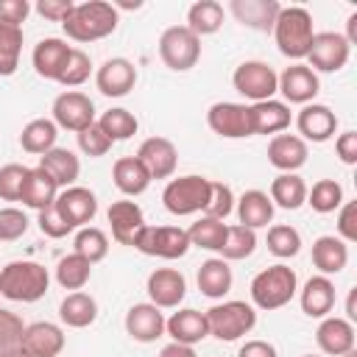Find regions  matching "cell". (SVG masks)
<instances>
[{
	"instance_id": "1",
	"label": "cell",
	"mask_w": 357,
	"mask_h": 357,
	"mask_svg": "<svg viewBox=\"0 0 357 357\" xmlns=\"http://www.w3.org/2000/svg\"><path fill=\"white\" fill-rule=\"evenodd\" d=\"M117 22H120V14L114 8V3H106V0H86V3H75L70 17L61 22L67 39L73 42H98V39H106L109 33L117 31Z\"/></svg>"
},
{
	"instance_id": "2",
	"label": "cell",
	"mask_w": 357,
	"mask_h": 357,
	"mask_svg": "<svg viewBox=\"0 0 357 357\" xmlns=\"http://www.w3.org/2000/svg\"><path fill=\"white\" fill-rule=\"evenodd\" d=\"M50 287V273L33 259H14L0 268V296L20 304L39 301Z\"/></svg>"
},
{
	"instance_id": "3",
	"label": "cell",
	"mask_w": 357,
	"mask_h": 357,
	"mask_svg": "<svg viewBox=\"0 0 357 357\" xmlns=\"http://www.w3.org/2000/svg\"><path fill=\"white\" fill-rule=\"evenodd\" d=\"M248 293H251V307L254 310L273 312V310H282L284 304L293 301V296L298 293V276L290 265L276 262L271 268H262L251 279Z\"/></svg>"
},
{
	"instance_id": "4",
	"label": "cell",
	"mask_w": 357,
	"mask_h": 357,
	"mask_svg": "<svg viewBox=\"0 0 357 357\" xmlns=\"http://www.w3.org/2000/svg\"><path fill=\"white\" fill-rule=\"evenodd\" d=\"M271 33H273L276 47H279L282 56H287L293 61H301V59H307L312 36H315L312 14L307 8H301V6H287V8L282 6Z\"/></svg>"
},
{
	"instance_id": "5",
	"label": "cell",
	"mask_w": 357,
	"mask_h": 357,
	"mask_svg": "<svg viewBox=\"0 0 357 357\" xmlns=\"http://www.w3.org/2000/svg\"><path fill=\"white\" fill-rule=\"evenodd\" d=\"M206 326H209V335L223 340V343H234L240 337H245L254 326H257V310L245 301H220V304H212L206 312Z\"/></svg>"
},
{
	"instance_id": "6",
	"label": "cell",
	"mask_w": 357,
	"mask_h": 357,
	"mask_svg": "<svg viewBox=\"0 0 357 357\" xmlns=\"http://www.w3.org/2000/svg\"><path fill=\"white\" fill-rule=\"evenodd\" d=\"M209 187H212V178L195 176V173L170 178L162 190V204L176 218H187V215H195V212L204 215V206L209 201Z\"/></svg>"
},
{
	"instance_id": "7",
	"label": "cell",
	"mask_w": 357,
	"mask_h": 357,
	"mask_svg": "<svg viewBox=\"0 0 357 357\" xmlns=\"http://www.w3.org/2000/svg\"><path fill=\"white\" fill-rule=\"evenodd\" d=\"M159 59L176 73H187L201 59V39L187 25H170L159 36Z\"/></svg>"
},
{
	"instance_id": "8",
	"label": "cell",
	"mask_w": 357,
	"mask_h": 357,
	"mask_svg": "<svg viewBox=\"0 0 357 357\" xmlns=\"http://www.w3.org/2000/svg\"><path fill=\"white\" fill-rule=\"evenodd\" d=\"M231 84L234 89L259 103V100H271L276 95V86H279V73L268 64V61H259V59H248L243 64H237V70L231 73Z\"/></svg>"
},
{
	"instance_id": "9",
	"label": "cell",
	"mask_w": 357,
	"mask_h": 357,
	"mask_svg": "<svg viewBox=\"0 0 357 357\" xmlns=\"http://www.w3.org/2000/svg\"><path fill=\"white\" fill-rule=\"evenodd\" d=\"M137 251H142L145 257H159V259H181L192 245L187 237V229L181 226H148L139 231Z\"/></svg>"
},
{
	"instance_id": "10",
	"label": "cell",
	"mask_w": 357,
	"mask_h": 357,
	"mask_svg": "<svg viewBox=\"0 0 357 357\" xmlns=\"http://www.w3.org/2000/svg\"><path fill=\"white\" fill-rule=\"evenodd\" d=\"M50 112H53L56 128H64V131H73V134L89 128V126L98 120L92 98L84 95V92H78V89H67V92L56 95Z\"/></svg>"
},
{
	"instance_id": "11",
	"label": "cell",
	"mask_w": 357,
	"mask_h": 357,
	"mask_svg": "<svg viewBox=\"0 0 357 357\" xmlns=\"http://www.w3.org/2000/svg\"><path fill=\"white\" fill-rule=\"evenodd\" d=\"M351 56V45L343 39V33H335V31H321L312 36V45H310V53H307V67L312 73H337L346 67Z\"/></svg>"
},
{
	"instance_id": "12",
	"label": "cell",
	"mask_w": 357,
	"mask_h": 357,
	"mask_svg": "<svg viewBox=\"0 0 357 357\" xmlns=\"http://www.w3.org/2000/svg\"><path fill=\"white\" fill-rule=\"evenodd\" d=\"M145 293L153 307L159 310H178V304L187 296V279L176 268H156L148 273Z\"/></svg>"
},
{
	"instance_id": "13",
	"label": "cell",
	"mask_w": 357,
	"mask_h": 357,
	"mask_svg": "<svg viewBox=\"0 0 357 357\" xmlns=\"http://www.w3.org/2000/svg\"><path fill=\"white\" fill-rule=\"evenodd\" d=\"M209 128L223 137V139H243L251 137V120H248V106L234 103V100H218L206 112Z\"/></svg>"
},
{
	"instance_id": "14",
	"label": "cell",
	"mask_w": 357,
	"mask_h": 357,
	"mask_svg": "<svg viewBox=\"0 0 357 357\" xmlns=\"http://www.w3.org/2000/svg\"><path fill=\"white\" fill-rule=\"evenodd\" d=\"M276 92H282V98L287 103H298V106H307L315 100V95L321 92V78L318 73H312L307 64L296 61L290 67H284L279 73V86Z\"/></svg>"
},
{
	"instance_id": "15",
	"label": "cell",
	"mask_w": 357,
	"mask_h": 357,
	"mask_svg": "<svg viewBox=\"0 0 357 357\" xmlns=\"http://www.w3.org/2000/svg\"><path fill=\"white\" fill-rule=\"evenodd\" d=\"M56 209L59 215L73 226V229H84L95 220L98 215V198L92 190L86 187H67V190H59V198H56Z\"/></svg>"
},
{
	"instance_id": "16",
	"label": "cell",
	"mask_w": 357,
	"mask_h": 357,
	"mask_svg": "<svg viewBox=\"0 0 357 357\" xmlns=\"http://www.w3.org/2000/svg\"><path fill=\"white\" fill-rule=\"evenodd\" d=\"M134 84H137V67L123 56L106 59L95 70V86L106 98H123L134 89Z\"/></svg>"
},
{
	"instance_id": "17",
	"label": "cell",
	"mask_w": 357,
	"mask_h": 357,
	"mask_svg": "<svg viewBox=\"0 0 357 357\" xmlns=\"http://www.w3.org/2000/svg\"><path fill=\"white\" fill-rule=\"evenodd\" d=\"M137 159L145 165L151 181L153 178H170L178 167V151L167 137H148L137 148Z\"/></svg>"
},
{
	"instance_id": "18",
	"label": "cell",
	"mask_w": 357,
	"mask_h": 357,
	"mask_svg": "<svg viewBox=\"0 0 357 357\" xmlns=\"http://www.w3.org/2000/svg\"><path fill=\"white\" fill-rule=\"evenodd\" d=\"M106 220L112 226V240L120 243V245H131L137 243L139 231L145 229V215L139 209L137 201H114L109 209H106Z\"/></svg>"
},
{
	"instance_id": "19",
	"label": "cell",
	"mask_w": 357,
	"mask_h": 357,
	"mask_svg": "<svg viewBox=\"0 0 357 357\" xmlns=\"http://www.w3.org/2000/svg\"><path fill=\"white\" fill-rule=\"evenodd\" d=\"M296 128L304 142H326L337 131V114L326 103H307L296 114Z\"/></svg>"
},
{
	"instance_id": "20",
	"label": "cell",
	"mask_w": 357,
	"mask_h": 357,
	"mask_svg": "<svg viewBox=\"0 0 357 357\" xmlns=\"http://www.w3.org/2000/svg\"><path fill=\"white\" fill-rule=\"evenodd\" d=\"M123 324H126L128 337L137 343H153L165 335V312L159 307H153L151 301L131 304Z\"/></svg>"
},
{
	"instance_id": "21",
	"label": "cell",
	"mask_w": 357,
	"mask_h": 357,
	"mask_svg": "<svg viewBox=\"0 0 357 357\" xmlns=\"http://www.w3.org/2000/svg\"><path fill=\"white\" fill-rule=\"evenodd\" d=\"M315 343L326 357H343L357 343L354 324L346 318H337V315H326V318H321V324L315 329Z\"/></svg>"
},
{
	"instance_id": "22",
	"label": "cell",
	"mask_w": 357,
	"mask_h": 357,
	"mask_svg": "<svg viewBox=\"0 0 357 357\" xmlns=\"http://www.w3.org/2000/svg\"><path fill=\"white\" fill-rule=\"evenodd\" d=\"M64 343H67L64 329L59 324H50V321L28 324L22 332V340H20V346L31 357H59L64 351Z\"/></svg>"
},
{
	"instance_id": "23",
	"label": "cell",
	"mask_w": 357,
	"mask_h": 357,
	"mask_svg": "<svg viewBox=\"0 0 357 357\" xmlns=\"http://www.w3.org/2000/svg\"><path fill=\"white\" fill-rule=\"evenodd\" d=\"M73 53V45H67V39H59V36H47V39H39L33 53H31V64L36 70L39 78L45 81H59L67 59Z\"/></svg>"
},
{
	"instance_id": "24",
	"label": "cell",
	"mask_w": 357,
	"mask_h": 357,
	"mask_svg": "<svg viewBox=\"0 0 357 357\" xmlns=\"http://www.w3.org/2000/svg\"><path fill=\"white\" fill-rule=\"evenodd\" d=\"M310 148L298 134H276L268 142V162L279 173H296L307 165Z\"/></svg>"
},
{
	"instance_id": "25",
	"label": "cell",
	"mask_w": 357,
	"mask_h": 357,
	"mask_svg": "<svg viewBox=\"0 0 357 357\" xmlns=\"http://www.w3.org/2000/svg\"><path fill=\"white\" fill-rule=\"evenodd\" d=\"M248 120H251V137L254 134H284L290 128V106L284 100H259L248 106Z\"/></svg>"
},
{
	"instance_id": "26",
	"label": "cell",
	"mask_w": 357,
	"mask_h": 357,
	"mask_svg": "<svg viewBox=\"0 0 357 357\" xmlns=\"http://www.w3.org/2000/svg\"><path fill=\"white\" fill-rule=\"evenodd\" d=\"M165 335H170V340H176V343L195 346V343H201V340L209 337L206 315L198 312V310H192V307L176 310L170 318H165Z\"/></svg>"
},
{
	"instance_id": "27",
	"label": "cell",
	"mask_w": 357,
	"mask_h": 357,
	"mask_svg": "<svg viewBox=\"0 0 357 357\" xmlns=\"http://www.w3.org/2000/svg\"><path fill=\"white\" fill-rule=\"evenodd\" d=\"M229 11L234 14V20L251 31H273V22L282 11V6L276 0H231Z\"/></svg>"
},
{
	"instance_id": "28",
	"label": "cell",
	"mask_w": 357,
	"mask_h": 357,
	"mask_svg": "<svg viewBox=\"0 0 357 357\" xmlns=\"http://www.w3.org/2000/svg\"><path fill=\"white\" fill-rule=\"evenodd\" d=\"M59 198V184L53 181V176L45 170V167H28L25 173V181H22V192H20V201L28 206V209H47L53 206Z\"/></svg>"
},
{
	"instance_id": "29",
	"label": "cell",
	"mask_w": 357,
	"mask_h": 357,
	"mask_svg": "<svg viewBox=\"0 0 357 357\" xmlns=\"http://www.w3.org/2000/svg\"><path fill=\"white\" fill-rule=\"evenodd\" d=\"M298 304L307 318H326L335 310V284L329 276H310L298 290Z\"/></svg>"
},
{
	"instance_id": "30",
	"label": "cell",
	"mask_w": 357,
	"mask_h": 357,
	"mask_svg": "<svg viewBox=\"0 0 357 357\" xmlns=\"http://www.w3.org/2000/svg\"><path fill=\"white\" fill-rule=\"evenodd\" d=\"M273 201L268 192L262 190H245L237 201H234V212H237V220L240 226L245 229H265L271 220H273Z\"/></svg>"
},
{
	"instance_id": "31",
	"label": "cell",
	"mask_w": 357,
	"mask_h": 357,
	"mask_svg": "<svg viewBox=\"0 0 357 357\" xmlns=\"http://www.w3.org/2000/svg\"><path fill=\"white\" fill-rule=\"evenodd\" d=\"M312 265L321 276H335L349 265V243L335 234H321L312 243Z\"/></svg>"
},
{
	"instance_id": "32",
	"label": "cell",
	"mask_w": 357,
	"mask_h": 357,
	"mask_svg": "<svg viewBox=\"0 0 357 357\" xmlns=\"http://www.w3.org/2000/svg\"><path fill=\"white\" fill-rule=\"evenodd\" d=\"M195 282H198V290L206 298H223L231 290V284H234V273H231V268H229L226 259L212 257V259H204L201 262Z\"/></svg>"
},
{
	"instance_id": "33",
	"label": "cell",
	"mask_w": 357,
	"mask_h": 357,
	"mask_svg": "<svg viewBox=\"0 0 357 357\" xmlns=\"http://www.w3.org/2000/svg\"><path fill=\"white\" fill-rule=\"evenodd\" d=\"M112 181H114V187H117L123 195L137 198V195H142V192L148 190L151 176H148L145 165H142L137 156H120V159L114 162V167H112Z\"/></svg>"
},
{
	"instance_id": "34",
	"label": "cell",
	"mask_w": 357,
	"mask_h": 357,
	"mask_svg": "<svg viewBox=\"0 0 357 357\" xmlns=\"http://www.w3.org/2000/svg\"><path fill=\"white\" fill-rule=\"evenodd\" d=\"M59 318L70 329H86L98 318V301L89 293H84V290L67 293L61 298V304H59Z\"/></svg>"
},
{
	"instance_id": "35",
	"label": "cell",
	"mask_w": 357,
	"mask_h": 357,
	"mask_svg": "<svg viewBox=\"0 0 357 357\" xmlns=\"http://www.w3.org/2000/svg\"><path fill=\"white\" fill-rule=\"evenodd\" d=\"M39 167H45L50 176H53V181L59 184V190H67V187H73L75 181H78V176H81V162H78V156L70 151V148H50L45 156H39Z\"/></svg>"
},
{
	"instance_id": "36",
	"label": "cell",
	"mask_w": 357,
	"mask_h": 357,
	"mask_svg": "<svg viewBox=\"0 0 357 357\" xmlns=\"http://www.w3.org/2000/svg\"><path fill=\"white\" fill-rule=\"evenodd\" d=\"M56 137H59V128L50 117H36L31 123L22 126L20 131V145L25 153H33V156H45L50 148H56Z\"/></svg>"
},
{
	"instance_id": "37",
	"label": "cell",
	"mask_w": 357,
	"mask_h": 357,
	"mask_svg": "<svg viewBox=\"0 0 357 357\" xmlns=\"http://www.w3.org/2000/svg\"><path fill=\"white\" fill-rule=\"evenodd\" d=\"M271 201L273 206H282V209H298L304 206L307 201V184L298 173H279L273 181H271Z\"/></svg>"
},
{
	"instance_id": "38",
	"label": "cell",
	"mask_w": 357,
	"mask_h": 357,
	"mask_svg": "<svg viewBox=\"0 0 357 357\" xmlns=\"http://www.w3.org/2000/svg\"><path fill=\"white\" fill-rule=\"evenodd\" d=\"M223 25V6L218 0H198L187 8V28L201 39L218 33Z\"/></svg>"
},
{
	"instance_id": "39",
	"label": "cell",
	"mask_w": 357,
	"mask_h": 357,
	"mask_svg": "<svg viewBox=\"0 0 357 357\" xmlns=\"http://www.w3.org/2000/svg\"><path fill=\"white\" fill-rule=\"evenodd\" d=\"M89 276H92V265L84 257H78L75 251L67 254V257H61L59 265H56V282H59V287H64L70 293L84 290L86 282H89Z\"/></svg>"
},
{
	"instance_id": "40",
	"label": "cell",
	"mask_w": 357,
	"mask_h": 357,
	"mask_svg": "<svg viewBox=\"0 0 357 357\" xmlns=\"http://www.w3.org/2000/svg\"><path fill=\"white\" fill-rule=\"evenodd\" d=\"M20 53H22V28L0 20V75L3 78L17 73Z\"/></svg>"
},
{
	"instance_id": "41",
	"label": "cell",
	"mask_w": 357,
	"mask_h": 357,
	"mask_svg": "<svg viewBox=\"0 0 357 357\" xmlns=\"http://www.w3.org/2000/svg\"><path fill=\"white\" fill-rule=\"evenodd\" d=\"M226 229H229V223L201 215V218L187 229V237H190V245H195V248H204V251H220L223 237H226Z\"/></svg>"
},
{
	"instance_id": "42",
	"label": "cell",
	"mask_w": 357,
	"mask_h": 357,
	"mask_svg": "<svg viewBox=\"0 0 357 357\" xmlns=\"http://www.w3.org/2000/svg\"><path fill=\"white\" fill-rule=\"evenodd\" d=\"M257 251V231L254 229H245L240 223L229 226L226 229V237H223V245H220V259L226 262H234V259H245Z\"/></svg>"
},
{
	"instance_id": "43",
	"label": "cell",
	"mask_w": 357,
	"mask_h": 357,
	"mask_svg": "<svg viewBox=\"0 0 357 357\" xmlns=\"http://www.w3.org/2000/svg\"><path fill=\"white\" fill-rule=\"evenodd\" d=\"M73 251L78 257H84L89 265H98L100 259H106L109 254V237L103 229L98 226H84L75 231V240H73Z\"/></svg>"
},
{
	"instance_id": "44",
	"label": "cell",
	"mask_w": 357,
	"mask_h": 357,
	"mask_svg": "<svg viewBox=\"0 0 357 357\" xmlns=\"http://www.w3.org/2000/svg\"><path fill=\"white\" fill-rule=\"evenodd\" d=\"M95 123L103 128V134H106L112 142L131 139V137L137 134V128H139V120H137V117H134L128 109H123V106H114V109L103 112V114H100Z\"/></svg>"
},
{
	"instance_id": "45",
	"label": "cell",
	"mask_w": 357,
	"mask_h": 357,
	"mask_svg": "<svg viewBox=\"0 0 357 357\" xmlns=\"http://www.w3.org/2000/svg\"><path fill=\"white\" fill-rule=\"evenodd\" d=\"M312 206V212L318 215H329L335 209H340L343 204V187L335 178H318L312 187H307V201Z\"/></svg>"
},
{
	"instance_id": "46",
	"label": "cell",
	"mask_w": 357,
	"mask_h": 357,
	"mask_svg": "<svg viewBox=\"0 0 357 357\" xmlns=\"http://www.w3.org/2000/svg\"><path fill=\"white\" fill-rule=\"evenodd\" d=\"M268 251L279 259H290L301 251V234L298 229L287 226V223H273L268 226Z\"/></svg>"
},
{
	"instance_id": "47",
	"label": "cell",
	"mask_w": 357,
	"mask_h": 357,
	"mask_svg": "<svg viewBox=\"0 0 357 357\" xmlns=\"http://www.w3.org/2000/svg\"><path fill=\"white\" fill-rule=\"evenodd\" d=\"M89 75H92V59L81 47H73V53H70V59H67V64H64V70H61L56 84H61V86H81V84L89 81Z\"/></svg>"
},
{
	"instance_id": "48",
	"label": "cell",
	"mask_w": 357,
	"mask_h": 357,
	"mask_svg": "<svg viewBox=\"0 0 357 357\" xmlns=\"http://www.w3.org/2000/svg\"><path fill=\"white\" fill-rule=\"evenodd\" d=\"M234 192H231V187L229 184H223V181H212V187H209V201H206V206H204V215L206 218H215V220H226L231 212H234Z\"/></svg>"
},
{
	"instance_id": "49",
	"label": "cell",
	"mask_w": 357,
	"mask_h": 357,
	"mask_svg": "<svg viewBox=\"0 0 357 357\" xmlns=\"http://www.w3.org/2000/svg\"><path fill=\"white\" fill-rule=\"evenodd\" d=\"M75 137H78V148H81V153H86V156H92V159L106 156V153L112 151V145H114V142L103 134V128H100L98 123H92L89 128L78 131Z\"/></svg>"
},
{
	"instance_id": "50",
	"label": "cell",
	"mask_w": 357,
	"mask_h": 357,
	"mask_svg": "<svg viewBox=\"0 0 357 357\" xmlns=\"http://www.w3.org/2000/svg\"><path fill=\"white\" fill-rule=\"evenodd\" d=\"M28 231V215L17 206L0 209V243H14Z\"/></svg>"
},
{
	"instance_id": "51",
	"label": "cell",
	"mask_w": 357,
	"mask_h": 357,
	"mask_svg": "<svg viewBox=\"0 0 357 357\" xmlns=\"http://www.w3.org/2000/svg\"><path fill=\"white\" fill-rule=\"evenodd\" d=\"M25 173H28V167H22L17 162H8L0 167V201H20Z\"/></svg>"
},
{
	"instance_id": "52",
	"label": "cell",
	"mask_w": 357,
	"mask_h": 357,
	"mask_svg": "<svg viewBox=\"0 0 357 357\" xmlns=\"http://www.w3.org/2000/svg\"><path fill=\"white\" fill-rule=\"evenodd\" d=\"M36 223H39V231L45 234V237H50V240H61V237H67L70 231H75L61 215H59V209H56V204L53 206H47V209H42L39 212V218H36Z\"/></svg>"
},
{
	"instance_id": "53",
	"label": "cell",
	"mask_w": 357,
	"mask_h": 357,
	"mask_svg": "<svg viewBox=\"0 0 357 357\" xmlns=\"http://www.w3.org/2000/svg\"><path fill=\"white\" fill-rule=\"evenodd\" d=\"M22 332H25L22 318H20L17 312L0 307V351H3V349H11V346H20Z\"/></svg>"
},
{
	"instance_id": "54",
	"label": "cell",
	"mask_w": 357,
	"mask_h": 357,
	"mask_svg": "<svg viewBox=\"0 0 357 357\" xmlns=\"http://www.w3.org/2000/svg\"><path fill=\"white\" fill-rule=\"evenodd\" d=\"M337 237L343 243L357 240V201H343L337 209Z\"/></svg>"
},
{
	"instance_id": "55",
	"label": "cell",
	"mask_w": 357,
	"mask_h": 357,
	"mask_svg": "<svg viewBox=\"0 0 357 357\" xmlns=\"http://www.w3.org/2000/svg\"><path fill=\"white\" fill-rule=\"evenodd\" d=\"M73 6H75L73 0H39L33 8H36L39 17H45V20H50V22H64V20L70 17Z\"/></svg>"
},
{
	"instance_id": "56",
	"label": "cell",
	"mask_w": 357,
	"mask_h": 357,
	"mask_svg": "<svg viewBox=\"0 0 357 357\" xmlns=\"http://www.w3.org/2000/svg\"><path fill=\"white\" fill-rule=\"evenodd\" d=\"M28 14H31V3L28 0H0V20L22 28Z\"/></svg>"
},
{
	"instance_id": "57",
	"label": "cell",
	"mask_w": 357,
	"mask_h": 357,
	"mask_svg": "<svg viewBox=\"0 0 357 357\" xmlns=\"http://www.w3.org/2000/svg\"><path fill=\"white\" fill-rule=\"evenodd\" d=\"M335 153L343 165H357V131H343L335 139Z\"/></svg>"
},
{
	"instance_id": "58",
	"label": "cell",
	"mask_w": 357,
	"mask_h": 357,
	"mask_svg": "<svg viewBox=\"0 0 357 357\" xmlns=\"http://www.w3.org/2000/svg\"><path fill=\"white\" fill-rule=\"evenodd\" d=\"M237 357H279V351H276L273 343L254 337V340H245V343L237 349Z\"/></svg>"
},
{
	"instance_id": "59",
	"label": "cell",
	"mask_w": 357,
	"mask_h": 357,
	"mask_svg": "<svg viewBox=\"0 0 357 357\" xmlns=\"http://www.w3.org/2000/svg\"><path fill=\"white\" fill-rule=\"evenodd\" d=\"M159 357H198V354H195V349H192V346H184V343L170 340L167 346H162Z\"/></svg>"
},
{
	"instance_id": "60",
	"label": "cell",
	"mask_w": 357,
	"mask_h": 357,
	"mask_svg": "<svg viewBox=\"0 0 357 357\" xmlns=\"http://www.w3.org/2000/svg\"><path fill=\"white\" fill-rule=\"evenodd\" d=\"M349 45H357V11H351L349 14V20H346V36H343Z\"/></svg>"
},
{
	"instance_id": "61",
	"label": "cell",
	"mask_w": 357,
	"mask_h": 357,
	"mask_svg": "<svg viewBox=\"0 0 357 357\" xmlns=\"http://www.w3.org/2000/svg\"><path fill=\"white\" fill-rule=\"evenodd\" d=\"M354 298H357V287L349 290V298H346V321H357V310H354Z\"/></svg>"
},
{
	"instance_id": "62",
	"label": "cell",
	"mask_w": 357,
	"mask_h": 357,
	"mask_svg": "<svg viewBox=\"0 0 357 357\" xmlns=\"http://www.w3.org/2000/svg\"><path fill=\"white\" fill-rule=\"evenodd\" d=\"M0 357H31V354H28L22 346H11V349H3Z\"/></svg>"
},
{
	"instance_id": "63",
	"label": "cell",
	"mask_w": 357,
	"mask_h": 357,
	"mask_svg": "<svg viewBox=\"0 0 357 357\" xmlns=\"http://www.w3.org/2000/svg\"><path fill=\"white\" fill-rule=\"evenodd\" d=\"M343 357H357V349H351V351H346Z\"/></svg>"
},
{
	"instance_id": "64",
	"label": "cell",
	"mask_w": 357,
	"mask_h": 357,
	"mask_svg": "<svg viewBox=\"0 0 357 357\" xmlns=\"http://www.w3.org/2000/svg\"><path fill=\"white\" fill-rule=\"evenodd\" d=\"M301 357H318V354H301Z\"/></svg>"
}]
</instances>
